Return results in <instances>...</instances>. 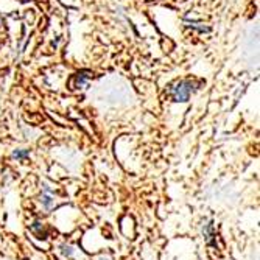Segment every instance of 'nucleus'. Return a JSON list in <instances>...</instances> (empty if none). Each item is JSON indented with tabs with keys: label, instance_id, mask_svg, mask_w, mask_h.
<instances>
[{
	"label": "nucleus",
	"instance_id": "nucleus-1",
	"mask_svg": "<svg viewBox=\"0 0 260 260\" xmlns=\"http://www.w3.org/2000/svg\"><path fill=\"white\" fill-rule=\"evenodd\" d=\"M198 89V84L192 80H182V81H178L172 89H170V93H172V99L173 102L176 103H182V102H187L190 99V95Z\"/></svg>",
	"mask_w": 260,
	"mask_h": 260
},
{
	"label": "nucleus",
	"instance_id": "nucleus-2",
	"mask_svg": "<svg viewBox=\"0 0 260 260\" xmlns=\"http://www.w3.org/2000/svg\"><path fill=\"white\" fill-rule=\"evenodd\" d=\"M203 234H204V240L207 242V245H214L215 243V232H214V226H212V223L204 224Z\"/></svg>",
	"mask_w": 260,
	"mask_h": 260
},
{
	"label": "nucleus",
	"instance_id": "nucleus-3",
	"mask_svg": "<svg viewBox=\"0 0 260 260\" xmlns=\"http://www.w3.org/2000/svg\"><path fill=\"white\" fill-rule=\"evenodd\" d=\"M41 203L44 204L45 209H52V207H53V200H52L50 192H44V193L41 195Z\"/></svg>",
	"mask_w": 260,
	"mask_h": 260
},
{
	"label": "nucleus",
	"instance_id": "nucleus-4",
	"mask_svg": "<svg viewBox=\"0 0 260 260\" xmlns=\"http://www.w3.org/2000/svg\"><path fill=\"white\" fill-rule=\"evenodd\" d=\"M87 78H89V75H86V74H83V72H81V74H77V75H75V80H77L75 89H77V87H83V86L86 84V80H87Z\"/></svg>",
	"mask_w": 260,
	"mask_h": 260
},
{
	"label": "nucleus",
	"instance_id": "nucleus-5",
	"mask_svg": "<svg viewBox=\"0 0 260 260\" xmlns=\"http://www.w3.org/2000/svg\"><path fill=\"white\" fill-rule=\"evenodd\" d=\"M28 150H14L13 151V157L16 159H27L28 157Z\"/></svg>",
	"mask_w": 260,
	"mask_h": 260
},
{
	"label": "nucleus",
	"instance_id": "nucleus-6",
	"mask_svg": "<svg viewBox=\"0 0 260 260\" xmlns=\"http://www.w3.org/2000/svg\"><path fill=\"white\" fill-rule=\"evenodd\" d=\"M42 229H44V226H42V223H39V221H35V223L31 224V231L38 232L39 235H42Z\"/></svg>",
	"mask_w": 260,
	"mask_h": 260
},
{
	"label": "nucleus",
	"instance_id": "nucleus-7",
	"mask_svg": "<svg viewBox=\"0 0 260 260\" xmlns=\"http://www.w3.org/2000/svg\"><path fill=\"white\" fill-rule=\"evenodd\" d=\"M62 254L64 255H72L74 254V249H72V246H69V245H62Z\"/></svg>",
	"mask_w": 260,
	"mask_h": 260
}]
</instances>
